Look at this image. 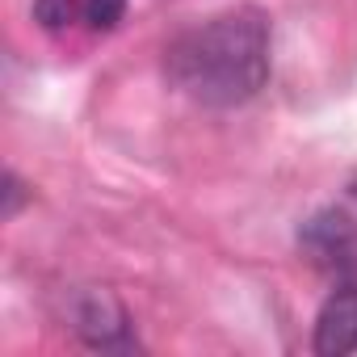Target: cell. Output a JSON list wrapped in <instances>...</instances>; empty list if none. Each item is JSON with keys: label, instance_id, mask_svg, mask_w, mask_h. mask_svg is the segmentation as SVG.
Returning a JSON list of instances; mask_svg holds the SVG:
<instances>
[{"label": "cell", "instance_id": "obj_3", "mask_svg": "<svg viewBox=\"0 0 357 357\" xmlns=\"http://www.w3.org/2000/svg\"><path fill=\"white\" fill-rule=\"evenodd\" d=\"M357 349V286H340L328 294L315 319V353L344 357Z\"/></svg>", "mask_w": 357, "mask_h": 357}, {"label": "cell", "instance_id": "obj_7", "mask_svg": "<svg viewBox=\"0 0 357 357\" xmlns=\"http://www.w3.org/2000/svg\"><path fill=\"white\" fill-rule=\"evenodd\" d=\"M17 206H22V185H17V176L9 172V176H5V219H13Z\"/></svg>", "mask_w": 357, "mask_h": 357}, {"label": "cell", "instance_id": "obj_2", "mask_svg": "<svg viewBox=\"0 0 357 357\" xmlns=\"http://www.w3.org/2000/svg\"><path fill=\"white\" fill-rule=\"evenodd\" d=\"M72 324H76V332L89 340V344H97V349H118V344H126V311H122V303L109 294V290H84V294H76V303H72Z\"/></svg>", "mask_w": 357, "mask_h": 357}, {"label": "cell", "instance_id": "obj_6", "mask_svg": "<svg viewBox=\"0 0 357 357\" xmlns=\"http://www.w3.org/2000/svg\"><path fill=\"white\" fill-rule=\"evenodd\" d=\"M122 13H126V0H84V22L101 34L114 30L122 22Z\"/></svg>", "mask_w": 357, "mask_h": 357}, {"label": "cell", "instance_id": "obj_4", "mask_svg": "<svg viewBox=\"0 0 357 357\" xmlns=\"http://www.w3.org/2000/svg\"><path fill=\"white\" fill-rule=\"evenodd\" d=\"M307 248L319 261H328V265H344L353 257V219L349 215H336V211L311 219L307 223Z\"/></svg>", "mask_w": 357, "mask_h": 357}, {"label": "cell", "instance_id": "obj_1", "mask_svg": "<svg viewBox=\"0 0 357 357\" xmlns=\"http://www.w3.org/2000/svg\"><path fill=\"white\" fill-rule=\"evenodd\" d=\"M164 72L172 89H181L198 105H244L269 76V17L261 9H236L185 30L168 47Z\"/></svg>", "mask_w": 357, "mask_h": 357}, {"label": "cell", "instance_id": "obj_5", "mask_svg": "<svg viewBox=\"0 0 357 357\" xmlns=\"http://www.w3.org/2000/svg\"><path fill=\"white\" fill-rule=\"evenodd\" d=\"M34 17H38L43 30L59 34V30H68L84 17V0H34Z\"/></svg>", "mask_w": 357, "mask_h": 357}]
</instances>
